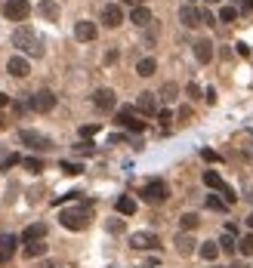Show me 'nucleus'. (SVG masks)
Masks as SVG:
<instances>
[{"label": "nucleus", "mask_w": 253, "mask_h": 268, "mask_svg": "<svg viewBox=\"0 0 253 268\" xmlns=\"http://www.w3.org/2000/svg\"><path fill=\"white\" fill-rule=\"evenodd\" d=\"M130 22H133V25H139V28L152 25V9H148V6H133V13H130Z\"/></svg>", "instance_id": "aec40b11"}, {"label": "nucleus", "mask_w": 253, "mask_h": 268, "mask_svg": "<svg viewBox=\"0 0 253 268\" xmlns=\"http://www.w3.org/2000/svg\"><path fill=\"white\" fill-rule=\"evenodd\" d=\"M204 99H207V102H210V105H213V102H216V89L210 87V89H207V92H204Z\"/></svg>", "instance_id": "37998d69"}, {"label": "nucleus", "mask_w": 253, "mask_h": 268, "mask_svg": "<svg viewBox=\"0 0 253 268\" xmlns=\"http://www.w3.org/2000/svg\"><path fill=\"white\" fill-rule=\"evenodd\" d=\"M158 120H160V123H164V126H167L170 120H173V111H167V108H160V111H158Z\"/></svg>", "instance_id": "4c0bfd02"}, {"label": "nucleus", "mask_w": 253, "mask_h": 268, "mask_svg": "<svg viewBox=\"0 0 253 268\" xmlns=\"http://www.w3.org/2000/svg\"><path fill=\"white\" fill-rule=\"evenodd\" d=\"M207 207H210V209H216V213H225V201H222V197H216V194H207Z\"/></svg>", "instance_id": "c85d7f7f"}, {"label": "nucleus", "mask_w": 253, "mask_h": 268, "mask_svg": "<svg viewBox=\"0 0 253 268\" xmlns=\"http://www.w3.org/2000/svg\"><path fill=\"white\" fill-rule=\"evenodd\" d=\"M155 71H158V62L152 59V56H145V59L136 62V74H139V77H152Z\"/></svg>", "instance_id": "4be33fe9"}, {"label": "nucleus", "mask_w": 253, "mask_h": 268, "mask_svg": "<svg viewBox=\"0 0 253 268\" xmlns=\"http://www.w3.org/2000/svg\"><path fill=\"white\" fill-rule=\"evenodd\" d=\"M179 22H182L186 28H198V25H201V9H194L191 3H186V6L179 9Z\"/></svg>", "instance_id": "2eb2a0df"}, {"label": "nucleus", "mask_w": 253, "mask_h": 268, "mask_svg": "<svg viewBox=\"0 0 253 268\" xmlns=\"http://www.w3.org/2000/svg\"><path fill=\"white\" fill-rule=\"evenodd\" d=\"M194 59H198L201 65L210 62V59H213V40H207V37L194 40Z\"/></svg>", "instance_id": "dca6fc26"}, {"label": "nucleus", "mask_w": 253, "mask_h": 268, "mask_svg": "<svg viewBox=\"0 0 253 268\" xmlns=\"http://www.w3.org/2000/svg\"><path fill=\"white\" fill-rule=\"evenodd\" d=\"M201 157H204V160H210V164H216V160H220V154H216V151H210V148H204V151H201Z\"/></svg>", "instance_id": "58836bf2"}, {"label": "nucleus", "mask_w": 253, "mask_h": 268, "mask_svg": "<svg viewBox=\"0 0 253 268\" xmlns=\"http://www.w3.org/2000/svg\"><path fill=\"white\" fill-rule=\"evenodd\" d=\"M124 3H136V6H142V3H145V0H124Z\"/></svg>", "instance_id": "de8ad7c7"}, {"label": "nucleus", "mask_w": 253, "mask_h": 268, "mask_svg": "<svg viewBox=\"0 0 253 268\" xmlns=\"http://www.w3.org/2000/svg\"><path fill=\"white\" fill-rule=\"evenodd\" d=\"M216 243H220L222 253H235V250H238V240H235V235H228V231H225V235L216 240Z\"/></svg>", "instance_id": "a878e982"}, {"label": "nucleus", "mask_w": 253, "mask_h": 268, "mask_svg": "<svg viewBox=\"0 0 253 268\" xmlns=\"http://www.w3.org/2000/svg\"><path fill=\"white\" fill-rule=\"evenodd\" d=\"M247 228H250V231H253V213H250V216H247Z\"/></svg>", "instance_id": "09e8293b"}, {"label": "nucleus", "mask_w": 253, "mask_h": 268, "mask_svg": "<svg viewBox=\"0 0 253 268\" xmlns=\"http://www.w3.org/2000/svg\"><path fill=\"white\" fill-rule=\"evenodd\" d=\"M158 96L164 99V102H173V99L179 96V87H176V84H164V87H160V92H158Z\"/></svg>", "instance_id": "bb28decb"}, {"label": "nucleus", "mask_w": 253, "mask_h": 268, "mask_svg": "<svg viewBox=\"0 0 253 268\" xmlns=\"http://www.w3.org/2000/svg\"><path fill=\"white\" fill-rule=\"evenodd\" d=\"M158 235H155V231H133V235H130V247L133 250H155L158 247Z\"/></svg>", "instance_id": "6e6552de"}, {"label": "nucleus", "mask_w": 253, "mask_h": 268, "mask_svg": "<svg viewBox=\"0 0 253 268\" xmlns=\"http://www.w3.org/2000/svg\"><path fill=\"white\" fill-rule=\"evenodd\" d=\"M108 231H111V235H121V231H124V219H108V225H105Z\"/></svg>", "instance_id": "f704fd0d"}, {"label": "nucleus", "mask_w": 253, "mask_h": 268, "mask_svg": "<svg viewBox=\"0 0 253 268\" xmlns=\"http://www.w3.org/2000/svg\"><path fill=\"white\" fill-rule=\"evenodd\" d=\"M43 253H47V243H43V240L25 243V256H28V259H37V256H43Z\"/></svg>", "instance_id": "b1692460"}, {"label": "nucleus", "mask_w": 253, "mask_h": 268, "mask_svg": "<svg viewBox=\"0 0 253 268\" xmlns=\"http://www.w3.org/2000/svg\"><path fill=\"white\" fill-rule=\"evenodd\" d=\"M6 259H9V253H6V250H3V247H0V265H3V262H6Z\"/></svg>", "instance_id": "a18cd8bd"}, {"label": "nucleus", "mask_w": 253, "mask_h": 268, "mask_svg": "<svg viewBox=\"0 0 253 268\" xmlns=\"http://www.w3.org/2000/svg\"><path fill=\"white\" fill-rule=\"evenodd\" d=\"M139 197L145 204H152V207H158V204H164L167 197H170V188H167V182H160V179H155V182H148V185H142V191H139Z\"/></svg>", "instance_id": "7ed1b4c3"}, {"label": "nucleus", "mask_w": 253, "mask_h": 268, "mask_svg": "<svg viewBox=\"0 0 253 268\" xmlns=\"http://www.w3.org/2000/svg\"><path fill=\"white\" fill-rule=\"evenodd\" d=\"M232 268H247V265H244V262H235V265H232Z\"/></svg>", "instance_id": "8fccbe9b"}, {"label": "nucleus", "mask_w": 253, "mask_h": 268, "mask_svg": "<svg viewBox=\"0 0 253 268\" xmlns=\"http://www.w3.org/2000/svg\"><path fill=\"white\" fill-rule=\"evenodd\" d=\"M118 120L121 126H126V130H133V133H142L145 130V120H136V114H133V108L126 105V108H118Z\"/></svg>", "instance_id": "1a4fd4ad"}, {"label": "nucleus", "mask_w": 253, "mask_h": 268, "mask_svg": "<svg viewBox=\"0 0 253 268\" xmlns=\"http://www.w3.org/2000/svg\"><path fill=\"white\" fill-rule=\"evenodd\" d=\"M96 34H99V28L93 25V22H77V25H74V37L80 40V43H90V40H96Z\"/></svg>", "instance_id": "4468645a"}, {"label": "nucleus", "mask_w": 253, "mask_h": 268, "mask_svg": "<svg viewBox=\"0 0 253 268\" xmlns=\"http://www.w3.org/2000/svg\"><path fill=\"white\" fill-rule=\"evenodd\" d=\"M238 9L241 13H253V0H238Z\"/></svg>", "instance_id": "ea45409f"}, {"label": "nucleus", "mask_w": 253, "mask_h": 268, "mask_svg": "<svg viewBox=\"0 0 253 268\" xmlns=\"http://www.w3.org/2000/svg\"><path fill=\"white\" fill-rule=\"evenodd\" d=\"M173 243H176V253H179V256H191L194 250H198V240H194L189 231H179Z\"/></svg>", "instance_id": "f8f14e48"}, {"label": "nucleus", "mask_w": 253, "mask_h": 268, "mask_svg": "<svg viewBox=\"0 0 253 268\" xmlns=\"http://www.w3.org/2000/svg\"><path fill=\"white\" fill-rule=\"evenodd\" d=\"M19 139H22V145H28L34 151H50L53 148V139L43 136V133H37V130H22Z\"/></svg>", "instance_id": "39448f33"}, {"label": "nucleus", "mask_w": 253, "mask_h": 268, "mask_svg": "<svg viewBox=\"0 0 253 268\" xmlns=\"http://www.w3.org/2000/svg\"><path fill=\"white\" fill-rule=\"evenodd\" d=\"M136 108H139L142 114H158V92H139Z\"/></svg>", "instance_id": "f3484780"}, {"label": "nucleus", "mask_w": 253, "mask_h": 268, "mask_svg": "<svg viewBox=\"0 0 253 268\" xmlns=\"http://www.w3.org/2000/svg\"><path fill=\"white\" fill-rule=\"evenodd\" d=\"M238 19V6H222L220 9V22H235Z\"/></svg>", "instance_id": "473e14b6"}, {"label": "nucleus", "mask_w": 253, "mask_h": 268, "mask_svg": "<svg viewBox=\"0 0 253 268\" xmlns=\"http://www.w3.org/2000/svg\"><path fill=\"white\" fill-rule=\"evenodd\" d=\"M238 247H241V253H244V256H253V231L238 240Z\"/></svg>", "instance_id": "7c9ffc66"}, {"label": "nucleus", "mask_w": 253, "mask_h": 268, "mask_svg": "<svg viewBox=\"0 0 253 268\" xmlns=\"http://www.w3.org/2000/svg\"><path fill=\"white\" fill-rule=\"evenodd\" d=\"M3 105H9V96H6V92H0V108H3Z\"/></svg>", "instance_id": "49530a36"}, {"label": "nucleus", "mask_w": 253, "mask_h": 268, "mask_svg": "<svg viewBox=\"0 0 253 268\" xmlns=\"http://www.w3.org/2000/svg\"><path fill=\"white\" fill-rule=\"evenodd\" d=\"M6 71L13 77H28L31 74V62L25 59V56H13V59L6 62Z\"/></svg>", "instance_id": "9b49d317"}, {"label": "nucleus", "mask_w": 253, "mask_h": 268, "mask_svg": "<svg viewBox=\"0 0 253 268\" xmlns=\"http://www.w3.org/2000/svg\"><path fill=\"white\" fill-rule=\"evenodd\" d=\"M121 22H124V13H121L118 3H108L105 9H102V25H105V28H118Z\"/></svg>", "instance_id": "ddd939ff"}, {"label": "nucleus", "mask_w": 253, "mask_h": 268, "mask_svg": "<svg viewBox=\"0 0 253 268\" xmlns=\"http://www.w3.org/2000/svg\"><path fill=\"white\" fill-rule=\"evenodd\" d=\"M3 16L9 22H25L31 16V3H28V0H6V3H3Z\"/></svg>", "instance_id": "0eeeda50"}, {"label": "nucleus", "mask_w": 253, "mask_h": 268, "mask_svg": "<svg viewBox=\"0 0 253 268\" xmlns=\"http://www.w3.org/2000/svg\"><path fill=\"white\" fill-rule=\"evenodd\" d=\"M179 225H182V231H194L201 225V219H198V213H182L179 216Z\"/></svg>", "instance_id": "393cba45"}, {"label": "nucleus", "mask_w": 253, "mask_h": 268, "mask_svg": "<svg viewBox=\"0 0 253 268\" xmlns=\"http://www.w3.org/2000/svg\"><path fill=\"white\" fill-rule=\"evenodd\" d=\"M59 225L68 231H84L90 225V209L87 207H71V209H62L59 213Z\"/></svg>", "instance_id": "f03ea898"}, {"label": "nucleus", "mask_w": 253, "mask_h": 268, "mask_svg": "<svg viewBox=\"0 0 253 268\" xmlns=\"http://www.w3.org/2000/svg\"><path fill=\"white\" fill-rule=\"evenodd\" d=\"M19 240H22V238H16V235H0V247H3V250H6L9 256H13V253H16V243H19Z\"/></svg>", "instance_id": "cd10ccee"}, {"label": "nucleus", "mask_w": 253, "mask_h": 268, "mask_svg": "<svg viewBox=\"0 0 253 268\" xmlns=\"http://www.w3.org/2000/svg\"><path fill=\"white\" fill-rule=\"evenodd\" d=\"M198 253H201V259H204V262H216V256H220L222 250H220V243L207 240V243H201V247H198Z\"/></svg>", "instance_id": "412c9836"}, {"label": "nucleus", "mask_w": 253, "mask_h": 268, "mask_svg": "<svg viewBox=\"0 0 253 268\" xmlns=\"http://www.w3.org/2000/svg\"><path fill=\"white\" fill-rule=\"evenodd\" d=\"M189 96L198 99V96H201V87H198V84H189Z\"/></svg>", "instance_id": "79ce46f5"}, {"label": "nucleus", "mask_w": 253, "mask_h": 268, "mask_svg": "<svg viewBox=\"0 0 253 268\" xmlns=\"http://www.w3.org/2000/svg\"><path fill=\"white\" fill-rule=\"evenodd\" d=\"M16 164H22V157H19V154H6V157H3V170L16 167Z\"/></svg>", "instance_id": "e433bc0d"}, {"label": "nucleus", "mask_w": 253, "mask_h": 268, "mask_svg": "<svg viewBox=\"0 0 253 268\" xmlns=\"http://www.w3.org/2000/svg\"><path fill=\"white\" fill-rule=\"evenodd\" d=\"M22 167H25L28 173H40L43 170V160L40 157H25V160H22Z\"/></svg>", "instance_id": "c756f323"}, {"label": "nucleus", "mask_w": 253, "mask_h": 268, "mask_svg": "<svg viewBox=\"0 0 253 268\" xmlns=\"http://www.w3.org/2000/svg\"><path fill=\"white\" fill-rule=\"evenodd\" d=\"M28 105H31L34 111L47 114V111H53V108H56V92H53V89H37V92H31Z\"/></svg>", "instance_id": "423d86ee"}, {"label": "nucleus", "mask_w": 253, "mask_h": 268, "mask_svg": "<svg viewBox=\"0 0 253 268\" xmlns=\"http://www.w3.org/2000/svg\"><path fill=\"white\" fill-rule=\"evenodd\" d=\"M74 151H77V154H93V142H87V139H84V142L74 145Z\"/></svg>", "instance_id": "c9c22d12"}, {"label": "nucleus", "mask_w": 253, "mask_h": 268, "mask_svg": "<svg viewBox=\"0 0 253 268\" xmlns=\"http://www.w3.org/2000/svg\"><path fill=\"white\" fill-rule=\"evenodd\" d=\"M13 46H16V50H22L25 56H34V59H40V56H43V40L31 28H25V25L13 31Z\"/></svg>", "instance_id": "f257e3e1"}, {"label": "nucleus", "mask_w": 253, "mask_h": 268, "mask_svg": "<svg viewBox=\"0 0 253 268\" xmlns=\"http://www.w3.org/2000/svg\"><path fill=\"white\" fill-rule=\"evenodd\" d=\"M235 46H238V53H241V56H250V46H247V43H235Z\"/></svg>", "instance_id": "c03bdc74"}, {"label": "nucleus", "mask_w": 253, "mask_h": 268, "mask_svg": "<svg viewBox=\"0 0 253 268\" xmlns=\"http://www.w3.org/2000/svg\"><path fill=\"white\" fill-rule=\"evenodd\" d=\"M114 207H118V213H121V216H133V213H136V207H139V204H136L130 194H121V197H118V204H114Z\"/></svg>", "instance_id": "5701e85b"}, {"label": "nucleus", "mask_w": 253, "mask_h": 268, "mask_svg": "<svg viewBox=\"0 0 253 268\" xmlns=\"http://www.w3.org/2000/svg\"><path fill=\"white\" fill-rule=\"evenodd\" d=\"M37 16L47 22H59V3L56 0H40L37 3Z\"/></svg>", "instance_id": "a211bd4d"}, {"label": "nucleus", "mask_w": 253, "mask_h": 268, "mask_svg": "<svg viewBox=\"0 0 253 268\" xmlns=\"http://www.w3.org/2000/svg\"><path fill=\"white\" fill-rule=\"evenodd\" d=\"M43 235H47V225H43V222H34V225H28L25 231H22V243H31V240H43Z\"/></svg>", "instance_id": "6ab92c4d"}, {"label": "nucleus", "mask_w": 253, "mask_h": 268, "mask_svg": "<svg viewBox=\"0 0 253 268\" xmlns=\"http://www.w3.org/2000/svg\"><path fill=\"white\" fill-rule=\"evenodd\" d=\"M59 170H62V173H68V176H77V173H84V167H80V164H71V160H62Z\"/></svg>", "instance_id": "2f4dec72"}, {"label": "nucleus", "mask_w": 253, "mask_h": 268, "mask_svg": "<svg viewBox=\"0 0 253 268\" xmlns=\"http://www.w3.org/2000/svg\"><path fill=\"white\" fill-rule=\"evenodd\" d=\"M210 3H220V0H210Z\"/></svg>", "instance_id": "3c124183"}, {"label": "nucleus", "mask_w": 253, "mask_h": 268, "mask_svg": "<svg viewBox=\"0 0 253 268\" xmlns=\"http://www.w3.org/2000/svg\"><path fill=\"white\" fill-rule=\"evenodd\" d=\"M93 105H96L99 111H114V105H118V96H114V89H105V87H102V89L93 92Z\"/></svg>", "instance_id": "9d476101"}, {"label": "nucleus", "mask_w": 253, "mask_h": 268, "mask_svg": "<svg viewBox=\"0 0 253 268\" xmlns=\"http://www.w3.org/2000/svg\"><path fill=\"white\" fill-rule=\"evenodd\" d=\"M204 185H207V188H213V191H220L225 204H235V197H238V194H235V188H228V185L222 182V176H220L216 170H204Z\"/></svg>", "instance_id": "20e7f679"}, {"label": "nucleus", "mask_w": 253, "mask_h": 268, "mask_svg": "<svg viewBox=\"0 0 253 268\" xmlns=\"http://www.w3.org/2000/svg\"><path fill=\"white\" fill-rule=\"evenodd\" d=\"M201 22H207V25H213L216 19H213V13H210V9H201Z\"/></svg>", "instance_id": "a19ab883"}, {"label": "nucleus", "mask_w": 253, "mask_h": 268, "mask_svg": "<svg viewBox=\"0 0 253 268\" xmlns=\"http://www.w3.org/2000/svg\"><path fill=\"white\" fill-rule=\"evenodd\" d=\"M99 133V123H87V126H80V139H90V136H96Z\"/></svg>", "instance_id": "72a5a7b5"}]
</instances>
